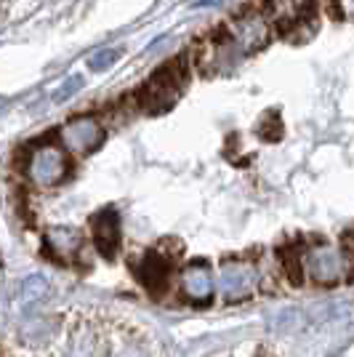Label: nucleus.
<instances>
[{
  "label": "nucleus",
  "instance_id": "obj_5",
  "mask_svg": "<svg viewBox=\"0 0 354 357\" xmlns=\"http://www.w3.org/2000/svg\"><path fill=\"white\" fill-rule=\"evenodd\" d=\"M259 285V269L251 261H224L219 272V288L226 301H243L256 291Z\"/></svg>",
  "mask_w": 354,
  "mask_h": 357
},
{
  "label": "nucleus",
  "instance_id": "obj_13",
  "mask_svg": "<svg viewBox=\"0 0 354 357\" xmlns=\"http://www.w3.org/2000/svg\"><path fill=\"white\" fill-rule=\"evenodd\" d=\"M118 51L115 48H102V51H96L93 56L88 59V67L93 73H99V70H107V67H112L115 61H118Z\"/></svg>",
  "mask_w": 354,
  "mask_h": 357
},
{
  "label": "nucleus",
  "instance_id": "obj_8",
  "mask_svg": "<svg viewBox=\"0 0 354 357\" xmlns=\"http://www.w3.org/2000/svg\"><path fill=\"white\" fill-rule=\"evenodd\" d=\"M80 248H83V235L72 227H51L45 232V251L54 259L70 261L80 253Z\"/></svg>",
  "mask_w": 354,
  "mask_h": 357
},
{
  "label": "nucleus",
  "instance_id": "obj_3",
  "mask_svg": "<svg viewBox=\"0 0 354 357\" xmlns=\"http://www.w3.org/2000/svg\"><path fill=\"white\" fill-rule=\"evenodd\" d=\"M181 89H184V70H181V64L176 61V64L160 70V73L149 80L144 93H141V105L147 107V109H152V112L168 109L178 99Z\"/></svg>",
  "mask_w": 354,
  "mask_h": 357
},
{
  "label": "nucleus",
  "instance_id": "obj_10",
  "mask_svg": "<svg viewBox=\"0 0 354 357\" xmlns=\"http://www.w3.org/2000/svg\"><path fill=\"white\" fill-rule=\"evenodd\" d=\"M311 11V0H266V14L280 27H293Z\"/></svg>",
  "mask_w": 354,
  "mask_h": 357
},
{
  "label": "nucleus",
  "instance_id": "obj_4",
  "mask_svg": "<svg viewBox=\"0 0 354 357\" xmlns=\"http://www.w3.org/2000/svg\"><path fill=\"white\" fill-rule=\"evenodd\" d=\"M272 27L261 14H243L237 16L229 27V45L235 48L237 54H253L261 45L269 43Z\"/></svg>",
  "mask_w": 354,
  "mask_h": 357
},
{
  "label": "nucleus",
  "instance_id": "obj_11",
  "mask_svg": "<svg viewBox=\"0 0 354 357\" xmlns=\"http://www.w3.org/2000/svg\"><path fill=\"white\" fill-rule=\"evenodd\" d=\"M139 280L147 285L149 291H160V285L165 283V275H168V261L162 259L160 253H147L139 267H136Z\"/></svg>",
  "mask_w": 354,
  "mask_h": 357
},
{
  "label": "nucleus",
  "instance_id": "obj_15",
  "mask_svg": "<svg viewBox=\"0 0 354 357\" xmlns=\"http://www.w3.org/2000/svg\"><path fill=\"white\" fill-rule=\"evenodd\" d=\"M333 11H336L344 22H349L354 14V0H333Z\"/></svg>",
  "mask_w": 354,
  "mask_h": 357
},
{
  "label": "nucleus",
  "instance_id": "obj_6",
  "mask_svg": "<svg viewBox=\"0 0 354 357\" xmlns=\"http://www.w3.org/2000/svg\"><path fill=\"white\" fill-rule=\"evenodd\" d=\"M104 139V131L99 126V120L83 115V118L70 120L61 128V144L72 152H91L93 147H99Z\"/></svg>",
  "mask_w": 354,
  "mask_h": 357
},
{
  "label": "nucleus",
  "instance_id": "obj_17",
  "mask_svg": "<svg viewBox=\"0 0 354 357\" xmlns=\"http://www.w3.org/2000/svg\"><path fill=\"white\" fill-rule=\"evenodd\" d=\"M120 357H144V355H139V352H133V349H128V352H123Z\"/></svg>",
  "mask_w": 354,
  "mask_h": 357
},
{
  "label": "nucleus",
  "instance_id": "obj_7",
  "mask_svg": "<svg viewBox=\"0 0 354 357\" xmlns=\"http://www.w3.org/2000/svg\"><path fill=\"white\" fill-rule=\"evenodd\" d=\"M181 288H184L187 298H192L197 304L210 301L213 288H216V280H213L210 267H208L206 261H194V264H190V267L184 269V275H181Z\"/></svg>",
  "mask_w": 354,
  "mask_h": 357
},
{
  "label": "nucleus",
  "instance_id": "obj_1",
  "mask_svg": "<svg viewBox=\"0 0 354 357\" xmlns=\"http://www.w3.org/2000/svg\"><path fill=\"white\" fill-rule=\"evenodd\" d=\"M298 259H301V272H307L314 283L323 285L341 283L352 269V259L341 253L339 245H330V243H317Z\"/></svg>",
  "mask_w": 354,
  "mask_h": 357
},
{
  "label": "nucleus",
  "instance_id": "obj_12",
  "mask_svg": "<svg viewBox=\"0 0 354 357\" xmlns=\"http://www.w3.org/2000/svg\"><path fill=\"white\" fill-rule=\"evenodd\" d=\"M45 294H48L45 278L43 275H32V278H27L24 285H22V304H35V301L45 298Z\"/></svg>",
  "mask_w": 354,
  "mask_h": 357
},
{
  "label": "nucleus",
  "instance_id": "obj_2",
  "mask_svg": "<svg viewBox=\"0 0 354 357\" xmlns=\"http://www.w3.org/2000/svg\"><path fill=\"white\" fill-rule=\"evenodd\" d=\"M70 174V160L67 152L54 144L32 149L30 160H27V176L35 187H56Z\"/></svg>",
  "mask_w": 354,
  "mask_h": 357
},
{
  "label": "nucleus",
  "instance_id": "obj_16",
  "mask_svg": "<svg viewBox=\"0 0 354 357\" xmlns=\"http://www.w3.org/2000/svg\"><path fill=\"white\" fill-rule=\"evenodd\" d=\"M224 0H194V8H216Z\"/></svg>",
  "mask_w": 354,
  "mask_h": 357
},
{
  "label": "nucleus",
  "instance_id": "obj_18",
  "mask_svg": "<svg viewBox=\"0 0 354 357\" xmlns=\"http://www.w3.org/2000/svg\"><path fill=\"white\" fill-rule=\"evenodd\" d=\"M3 112H6V102H3V99H0V115H3Z\"/></svg>",
  "mask_w": 354,
  "mask_h": 357
},
{
  "label": "nucleus",
  "instance_id": "obj_14",
  "mask_svg": "<svg viewBox=\"0 0 354 357\" xmlns=\"http://www.w3.org/2000/svg\"><path fill=\"white\" fill-rule=\"evenodd\" d=\"M86 86V80L80 77V75H72V77H67L64 83H61V89L54 93V102H67V99H72L77 91Z\"/></svg>",
  "mask_w": 354,
  "mask_h": 357
},
{
  "label": "nucleus",
  "instance_id": "obj_9",
  "mask_svg": "<svg viewBox=\"0 0 354 357\" xmlns=\"http://www.w3.org/2000/svg\"><path fill=\"white\" fill-rule=\"evenodd\" d=\"M93 240L102 256H112L120 243V219L115 211H99L93 216Z\"/></svg>",
  "mask_w": 354,
  "mask_h": 357
}]
</instances>
